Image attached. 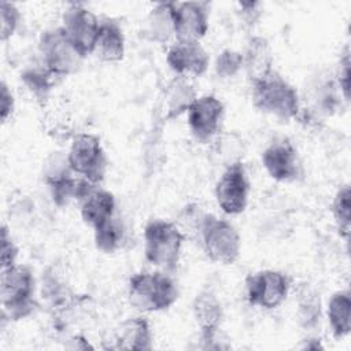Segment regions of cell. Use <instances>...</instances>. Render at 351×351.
<instances>
[{
	"instance_id": "e575fe53",
	"label": "cell",
	"mask_w": 351,
	"mask_h": 351,
	"mask_svg": "<svg viewBox=\"0 0 351 351\" xmlns=\"http://www.w3.org/2000/svg\"><path fill=\"white\" fill-rule=\"evenodd\" d=\"M67 348L70 350H88V348H93L89 341L84 337V336H80V335H75L73 337L69 339V343L66 344Z\"/></svg>"
},
{
	"instance_id": "30bf717a",
	"label": "cell",
	"mask_w": 351,
	"mask_h": 351,
	"mask_svg": "<svg viewBox=\"0 0 351 351\" xmlns=\"http://www.w3.org/2000/svg\"><path fill=\"white\" fill-rule=\"evenodd\" d=\"M60 27L85 58L92 55L100 21L89 8L77 3L70 4L63 12Z\"/></svg>"
},
{
	"instance_id": "f1b7e54d",
	"label": "cell",
	"mask_w": 351,
	"mask_h": 351,
	"mask_svg": "<svg viewBox=\"0 0 351 351\" xmlns=\"http://www.w3.org/2000/svg\"><path fill=\"white\" fill-rule=\"evenodd\" d=\"M21 22V12L15 4L0 3V40L4 43L12 37Z\"/></svg>"
},
{
	"instance_id": "d4e9b609",
	"label": "cell",
	"mask_w": 351,
	"mask_h": 351,
	"mask_svg": "<svg viewBox=\"0 0 351 351\" xmlns=\"http://www.w3.org/2000/svg\"><path fill=\"white\" fill-rule=\"evenodd\" d=\"M298 318L302 326L310 329L318 325L321 318V300L319 295L311 287H302L298 293Z\"/></svg>"
},
{
	"instance_id": "5bb4252c",
	"label": "cell",
	"mask_w": 351,
	"mask_h": 351,
	"mask_svg": "<svg viewBox=\"0 0 351 351\" xmlns=\"http://www.w3.org/2000/svg\"><path fill=\"white\" fill-rule=\"evenodd\" d=\"M208 30V8L203 1L176 3L174 34L176 41H195L206 36Z\"/></svg>"
},
{
	"instance_id": "d6986e66",
	"label": "cell",
	"mask_w": 351,
	"mask_h": 351,
	"mask_svg": "<svg viewBox=\"0 0 351 351\" xmlns=\"http://www.w3.org/2000/svg\"><path fill=\"white\" fill-rule=\"evenodd\" d=\"M174 8L176 3L163 1L155 4L147 18L144 25V32L147 37L158 44H167L174 34Z\"/></svg>"
},
{
	"instance_id": "4316f807",
	"label": "cell",
	"mask_w": 351,
	"mask_h": 351,
	"mask_svg": "<svg viewBox=\"0 0 351 351\" xmlns=\"http://www.w3.org/2000/svg\"><path fill=\"white\" fill-rule=\"evenodd\" d=\"M350 207H351V192L348 185H343L337 189V192L333 196L332 200V215L337 225V229L340 232V236H343L346 240L350 234Z\"/></svg>"
},
{
	"instance_id": "836d02e7",
	"label": "cell",
	"mask_w": 351,
	"mask_h": 351,
	"mask_svg": "<svg viewBox=\"0 0 351 351\" xmlns=\"http://www.w3.org/2000/svg\"><path fill=\"white\" fill-rule=\"evenodd\" d=\"M259 3H239V7H240V14H241V18L245 21V23L251 25V23H255V21L259 18L261 15V11H259Z\"/></svg>"
},
{
	"instance_id": "484cf974",
	"label": "cell",
	"mask_w": 351,
	"mask_h": 351,
	"mask_svg": "<svg viewBox=\"0 0 351 351\" xmlns=\"http://www.w3.org/2000/svg\"><path fill=\"white\" fill-rule=\"evenodd\" d=\"M210 213L204 211L203 207L197 203H188L185 204L181 211L178 213L176 225L186 237H195L199 240L204 222Z\"/></svg>"
},
{
	"instance_id": "83f0119b",
	"label": "cell",
	"mask_w": 351,
	"mask_h": 351,
	"mask_svg": "<svg viewBox=\"0 0 351 351\" xmlns=\"http://www.w3.org/2000/svg\"><path fill=\"white\" fill-rule=\"evenodd\" d=\"M214 69L221 78H233L243 69V53L236 49H222L214 62Z\"/></svg>"
},
{
	"instance_id": "603a6c76",
	"label": "cell",
	"mask_w": 351,
	"mask_h": 351,
	"mask_svg": "<svg viewBox=\"0 0 351 351\" xmlns=\"http://www.w3.org/2000/svg\"><path fill=\"white\" fill-rule=\"evenodd\" d=\"M126 239V228L119 217L112 215L110 219L93 229L95 245L104 254L118 251Z\"/></svg>"
},
{
	"instance_id": "cb8c5ba5",
	"label": "cell",
	"mask_w": 351,
	"mask_h": 351,
	"mask_svg": "<svg viewBox=\"0 0 351 351\" xmlns=\"http://www.w3.org/2000/svg\"><path fill=\"white\" fill-rule=\"evenodd\" d=\"M56 75L52 74L47 67H44L41 63L40 66H33L29 69H25L21 74V80L23 85L27 88V90L37 97L38 100H45L53 88Z\"/></svg>"
},
{
	"instance_id": "1f68e13d",
	"label": "cell",
	"mask_w": 351,
	"mask_h": 351,
	"mask_svg": "<svg viewBox=\"0 0 351 351\" xmlns=\"http://www.w3.org/2000/svg\"><path fill=\"white\" fill-rule=\"evenodd\" d=\"M199 341H200L199 348L202 350H223L230 347V344L228 343V339L221 332V328L200 330Z\"/></svg>"
},
{
	"instance_id": "52a82bcc",
	"label": "cell",
	"mask_w": 351,
	"mask_h": 351,
	"mask_svg": "<svg viewBox=\"0 0 351 351\" xmlns=\"http://www.w3.org/2000/svg\"><path fill=\"white\" fill-rule=\"evenodd\" d=\"M199 241L207 258L217 265H233L239 259L241 248L240 234L226 219L208 214Z\"/></svg>"
},
{
	"instance_id": "f546056e",
	"label": "cell",
	"mask_w": 351,
	"mask_h": 351,
	"mask_svg": "<svg viewBox=\"0 0 351 351\" xmlns=\"http://www.w3.org/2000/svg\"><path fill=\"white\" fill-rule=\"evenodd\" d=\"M351 60H350V49L346 48L344 52L341 53L337 74H336V85L339 88L340 96L348 101L350 100V86H351Z\"/></svg>"
},
{
	"instance_id": "4dcf8cb0",
	"label": "cell",
	"mask_w": 351,
	"mask_h": 351,
	"mask_svg": "<svg viewBox=\"0 0 351 351\" xmlns=\"http://www.w3.org/2000/svg\"><path fill=\"white\" fill-rule=\"evenodd\" d=\"M18 258V247L15 245L11 233L8 232V228L5 225L1 226V269L10 267L16 265Z\"/></svg>"
},
{
	"instance_id": "9a60e30c",
	"label": "cell",
	"mask_w": 351,
	"mask_h": 351,
	"mask_svg": "<svg viewBox=\"0 0 351 351\" xmlns=\"http://www.w3.org/2000/svg\"><path fill=\"white\" fill-rule=\"evenodd\" d=\"M112 343L107 348L144 351L152 347V333L145 317H129L114 330Z\"/></svg>"
},
{
	"instance_id": "9c48e42d",
	"label": "cell",
	"mask_w": 351,
	"mask_h": 351,
	"mask_svg": "<svg viewBox=\"0 0 351 351\" xmlns=\"http://www.w3.org/2000/svg\"><path fill=\"white\" fill-rule=\"evenodd\" d=\"M289 291L288 277L278 270H259L245 280V296L251 306L273 310L287 298Z\"/></svg>"
},
{
	"instance_id": "6da1fadb",
	"label": "cell",
	"mask_w": 351,
	"mask_h": 351,
	"mask_svg": "<svg viewBox=\"0 0 351 351\" xmlns=\"http://www.w3.org/2000/svg\"><path fill=\"white\" fill-rule=\"evenodd\" d=\"M178 298V288L166 271H141L130 277L128 300L140 313H158L170 308Z\"/></svg>"
},
{
	"instance_id": "ac0fdd59",
	"label": "cell",
	"mask_w": 351,
	"mask_h": 351,
	"mask_svg": "<svg viewBox=\"0 0 351 351\" xmlns=\"http://www.w3.org/2000/svg\"><path fill=\"white\" fill-rule=\"evenodd\" d=\"M273 52L265 37L255 36L247 43L243 52V69L250 81L262 78L273 71Z\"/></svg>"
},
{
	"instance_id": "ffe728a7",
	"label": "cell",
	"mask_w": 351,
	"mask_h": 351,
	"mask_svg": "<svg viewBox=\"0 0 351 351\" xmlns=\"http://www.w3.org/2000/svg\"><path fill=\"white\" fill-rule=\"evenodd\" d=\"M197 99L196 92L188 78L174 77L165 92L166 118L174 119L186 112L193 101Z\"/></svg>"
},
{
	"instance_id": "44dd1931",
	"label": "cell",
	"mask_w": 351,
	"mask_h": 351,
	"mask_svg": "<svg viewBox=\"0 0 351 351\" xmlns=\"http://www.w3.org/2000/svg\"><path fill=\"white\" fill-rule=\"evenodd\" d=\"M192 314L200 330L221 328L223 310L219 299L210 291L197 293L192 303Z\"/></svg>"
},
{
	"instance_id": "7402d4cb",
	"label": "cell",
	"mask_w": 351,
	"mask_h": 351,
	"mask_svg": "<svg viewBox=\"0 0 351 351\" xmlns=\"http://www.w3.org/2000/svg\"><path fill=\"white\" fill-rule=\"evenodd\" d=\"M330 330L336 339L346 337L351 330V295L350 291L335 292L326 307Z\"/></svg>"
},
{
	"instance_id": "3957f363",
	"label": "cell",
	"mask_w": 351,
	"mask_h": 351,
	"mask_svg": "<svg viewBox=\"0 0 351 351\" xmlns=\"http://www.w3.org/2000/svg\"><path fill=\"white\" fill-rule=\"evenodd\" d=\"M185 236L176 222L152 219L144 228L145 259L160 271H173L180 261Z\"/></svg>"
},
{
	"instance_id": "5b68a950",
	"label": "cell",
	"mask_w": 351,
	"mask_h": 351,
	"mask_svg": "<svg viewBox=\"0 0 351 351\" xmlns=\"http://www.w3.org/2000/svg\"><path fill=\"white\" fill-rule=\"evenodd\" d=\"M38 52L41 64L56 77H66L77 73L85 59L60 26L45 30L41 34Z\"/></svg>"
},
{
	"instance_id": "e0dca14e",
	"label": "cell",
	"mask_w": 351,
	"mask_h": 351,
	"mask_svg": "<svg viewBox=\"0 0 351 351\" xmlns=\"http://www.w3.org/2000/svg\"><path fill=\"white\" fill-rule=\"evenodd\" d=\"M92 55L107 63H115L123 59L125 36L122 27L115 21L106 19L100 22Z\"/></svg>"
},
{
	"instance_id": "ba28073f",
	"label": "cell",
	"mask_w": 351,
	"mask_h": 351,
	"mask_svg": "<svg viewBox=\"0 0 351 351\" xmlns=\"http://www.w3.org/2000/svg\"><path fill=\"white\" fill-rule=\"evenodd\" d=\"M250 196V181L241 160L225 167L215 184V199L219 208L229 215L241 214Z\"/></svg>"
},
{
	"instance_id": "8992f818",
	"label": "cell",
	"mask_w": 351,
	"mask_h": 351,
	"mask_svg": "<svg viewBox=\"0 0 351 351\" xmlns=\"http://www.w3.org/2000/svg\"><path fill=\"white\" fill-rule=\"evenodd\" d=\"M67 162L70 169L92 184H100L107 171V158L100 138L93 133H75L71 137Z\"/></svg>"
},
{
	"instance_id": "d6a6232c",
	"label": "cell",
	"mask_w": 351,
	"mask_h": 351,
	"mask_svg": "<svg viewBox=\"0 0 351 351\" xmlns=\"http://www.w3.org/2000/svg\"><path fill=\"white\" fill-rule=\"evenodd\" d=\"M15 107L14 95L10 90L5 81H1V93H0V112H1V121L5 122L8 117L12 114Z\"/></svg>"
},
{
	"instance_id": "7c38bea8",
	"label": "cell",
	"mask_w": 351,
	"mask_h": 351,
	"mask_svg": "<svg viewBox=\"0 0 351 351\" xmlns=\"http://www.w3.org/2000/svg\"><path fill=\"white\" fill-rule=\"evenodd\" d=\"M262 166L278 182L295 181L302 170L296 148L285 138L274 140L263 149Z\"/></svg>"
},
{
	"instance_id": "2e32d148",
	"label": "cell",
	"mask_w": 351,
	"mask_h": 351,
	"mask_svg": "<svg viewBox=\"0 0 351 351\" xmlns=\"http://www.w3.org/2000/svg\"><path fill=\"white\" fill-rule=\"evenodd\" d=\"M78 203L82 221L92 229L115 215L117 203L114 195L99 185H92Z\"/></svg>"
},
{
	"instance_id": "4fadbf2b",
	"label": "cell",
	"mask_w": 351,
	"mask_h": 351,
	"mask_svg": "<svg viewBox=\"0 0 351 351\" xmlns=\"http://www.w3.org/2000/svg\"><path fill=\"white\" fill-rule=\"evenodd\" d=\"M166 63L177 77H200L210 63V56L200 43L176 41L166 53Z\"/></svg>"
},
{
	"instance_id": "277c9868",
	"label": "cell",
	"mask_w": 351,
	"mask_h": 351,
	"mask_svg": "<svg viewBox=\"0 0 351 351\" xmlns=\"http://www.w3.org/2000/svg\"><path fill=\"white\" fill-rule=\"evenodd\" d=\"M1 314L12 321L29 317L36 307L34 277L25 265H14L1 269L0 280Z\"/></svg>"
},
{
	"instance_id": "7a4b0ae2",
	"label": "cell",
	"mask_w": 351,
	"mask_h": 351,
	"mask_svg": "<svg viewBox=\"0 0 351 351\" xmlns=\"http://www.w3.org/2000/svg\"><path fill=\"white\" fill-rule=\"evenodd\" d=\"M251 100L259 111L282 121L296 118L300 110L296 89L276 71L251 81Z\"/></svg>"
},
{
	"instance_id": "8fae6325",
	"label": "cell",
	"mask_w": 351,
	"mask_h": 351,
	"mask_svg": "<svg viewBox=\"0 0 351 351\" xmlns=\"http://www.w3.org/2000/svg\"><path fill=\"white\" fill-rule=\"evenodd\" d=\"M222 117L223 103L214 95L197 97L186 111L188 128L200 143H207L218 134Z\"/></svg>"
}]
</instances>
